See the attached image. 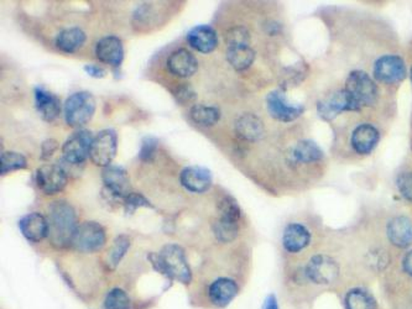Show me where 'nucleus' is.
Here are the masks:
<instances>
[{
    "label": "nucleus",
    "mask_w": 412,
    "mask_h": 309,
    "mask_svg": "<svg viewBox=\"0 0 412 309\" xmlns=\"http://www.w3.org/2000/svg\"><path fill=\"white\" fill-rule=\"evenodd\" d=\"M382 120L358 115L333 126L331 151L340 162H357L371 156L382 143Z\"/></svg>",
    "instance_id": "obj_1"
},
{
    "label": "nucleus",
    "mask_w": 412,
    "mask_h": 309,
    "mask_svg": "<svg viewBox=\"0 0 412 309\" xmlns=\"http://www.w3.org/2000/svg\"><path fill=\"white\" fill-rule=\"evenodd\" d=\"M301 263L316 291L318 288H335L343 281L342 261L329 251H312Z\"/></svg>",
    "instance_id": "obj_2"
},
{
    "label": "nucleus",
    "mask_w": 412,
    "mask_h": 309,
    "mask_svg": "<svg viewBox=\"0 0 412 309\" xmlns=\"http://www.w3.org/2000/svg\"><path fill=\"white\" fill-rule=\"evenodd\" d=\"M48 220L50 244L57 250L71 248L79 226L75 207L63 199L54 201L48 207Z\"/></svg>",
    "instance_id": "obj_3"
},
{
    "label": "nucleus",
    "mask_w": 412,
    "mask_h": 309,
    "mask_svg": "<svg viewBox=\"0 0 412 309\" xmlns=\"http://www.w3.org/2000/svg\"><path fill=\"white\" fill-rule=\"evenodd\" d=\"M320 226H317L315 218L293 219L288 221L282 229L281 234V248L286 255L293 257V261H300L310 255L313 251L312 248L316 243L317 232Z\"/></svg>",
    "instance_id": "obj_4"
},
{
    "label": "nucleus",
    "mask_w": 412,
    "mask_h": 309,
    "mask_svg": "<svg viewBox=\"0 0 412 309\" xmlns=\"http://www.w3.org/2000/svg\"><path fill=\"white\" fill-rule=\"evenodd\" d=\"M153 268L170 279H177L184 285H190L192 272L186 259L185 251L176 244L165 245L159 254L148 256Z\"/></svg>",
    "instance_id": "obj_5"
},
{
    "label": "nucleus",
    "mask_w": 412,
    "mask_h": 309,
    "mask_svg": "<svg viewBox=\"0 0 412 309\" xmlns=\"http://www.w3.org/2000/svg\"><path fill=\"white\" fill-rule=\"evenodd\" d=\"M316 112L318 117L327 123L335 121L343 114L363 115L358 103L344 88L343 84L331 88L321 98H318Z\"/></svg>",
    "instance_id": "obj_6"
},
{
    "label": "nucleus",
    "mask_w": 412,
    "mask_h": 309,
    "mask_svg": "<svg viewBox=\"0 0 412 309\" xmlns=\"http://www.w3.org/2000/svg\"><path fill=\"white\" fill-rule=\"evenodd\" d=\"M96 113L95 95L88 90H79L70 95L63 106V118L73 129H79L90 123Z\"/></svg>",
    "instance_id": "obj_7"
},
{
    "label": "nucleus",
    "mask_w": 412,
    "mask_h": 309,
    "mask_svg": "<svg viewBox=\"0 0 412 309\" xmlns=\"http://www.w3.org/2000/svg\"><path fill=\"white\" fill-rule=\"evenodd\" d=\"M265 106L270 118L281 124L295 123L301 117H304L306 110L304 104L287 98L286 92L282 88L270 90L265 98Z\"/></svg>",
    "instance_id": "obj_8"
},
{
    "label": "nucleus",
    "mask_w": 412,
    "mask_h": 309,
    "mask_svg": "<svg viewBox=\"0 0 412 309\" xmlns=\"http://www.w3.org/2000/svg\"><path fill=\"white\" fill-rule=\"evenodd\" d=\"M103 198L114 206L123 204L128 195L132 193V183L124 167L109 165L102 168Z\"/></svg>",
    "instance_id": "obj_9"
},
{
    "label": "nucleus",
    "mask_w": 412,
    "mask_h": 309,
    "mask_svg": "<svg viewBox=\"0 0 412 309\" xmlns=\"http://www.w3.org/2000/svg\"><path fill=\"white\" fill-rule=\"evenodd\" d=\"M384 238L389 246L399 251L412 248V220L405 215H393L384 224Z\"/></svg>",
    "instance_id": "obj_10"
},
{
    "label": "nucleus",
    "mask_w": 412,
    "mask_h": 309,
    "mask_svg": "<svg viewBox=\"0 0 412 309\" xmlns=\"http://www.w3.org/2000/svg\"><path fill=\"white\" fill-rule=\"evenodd\" d=\"M107 243V232L102 224L95 220H86L78 226L72 248L79 252L90 254L103 249Z\"/></svg>",
    "instance_id": "obj_11"
},
{
    "label": "nucleus",
    "mask_w": 412,
    "mask_h": 309,
    "mask_svg": "<svg viewBox=\"0 0 412 309\" xmlns=\"http://www.w3.org/2000/svg\"><path fill=\"white\" fill-rule=\"evenodd\" d=\"M95 135L88 129H78L72 132L61 148L63 154L62 160L73 166H81L87 160V157H90V145Z\"/></svg>",
    "instance_id": "obj_12"
},
{
    "label": "nucleus",
    "mask_w": 412,
    "mask_h": 309,
    "mask_svg": "<svg viewBox=\"0 0 412 309\" xmlns=\"http://www.w3.org/2000/svg\"><path fill=\"white\" fill-rule=\"evenodd\" d=\"M118 151V134L114 129L101 130L92 141L90 150V159L98 167L112 165Z\"/></svg>",
    "instance_id": "obj_13"
},
{
    "label": "nucleus",
    "mask_w": 412,
    "mask_h": 309,
    "mask_svg": "<svg viewBox=\"0 0 412 309\" xmlns=\"http://www.w3.org/2000/svg\"><path fill=\"white\" fill-rule=\"evenodd\" d=\"M35 185L46 196H55L66 188L68 173L60 163H48L36 170Z\"/></svg>",
    "instance_id": "obj_14"
},
{
    "label": "nucleus",
    "mask_w": 412,
    "mask_h": 309,
    "mask_svg": "<svg viewBox=\"0 0 412 309\" xmlns=\"http://www.w3.org/2000/svg\"><path fill=\"white\" fill-rule=\"evenodd\" d=\"M95 54L99 62L110 66L114 73L124 61V45L118 36H104L97 41Z\"/></svg>",
    "instance_id": "obj_15"
},
{
    "label": "nucleus",
    "mask_w": 412,
    "mask_h": 309,
    "mask_svg": "<svg viewBox=\"0 0 412 309\" xmlns=\"http://www.w3.org/2000/svg\"><path fill=\"white\" fill-rule=\"evenodd\" d=\"M265 123L254 113H243L234 121V132L243 143H255L265 137Z\"/></svg>",
    "instance_id": "obj_16"
},
{
    "label": "nucleus",
    "mask_w": 412,
    "mask_h": 309,
    "mask_svg": "<svg viewBox=\"0 0 412 309\" xmlns=\"http://www.w3.org/2000/svg\"><path fill=\"white\" fill-rule=\"evenodd\" d=\"M179 183L191 193L202 195L213 186V173L207 167L187 166L179 173Z\"/></svg>",
    "instance_id": "obj_17"
},
{
    "label": "nucleus",
    "mask_w": 412,
    "mask_h": 309,
    "mask_svg": "<svg viewBox=\"0 0 412 309\" xmlns=\"http://www.w3.org/2000/svg\"><path fill=\"white\" fill-rule=\"evenodd\" d=\"M166 68L175 77H192L198 71L197 57L188 48H176L166 59Z\"/></svg>",
    "instance_id": "obj_18"
},
{
    "label": "nucleus",
    "mask_w": 412,
    "mask_h": 309,
    "mask_svg": "<svg viewBox=\"0 0 412 309\" xmlns=\"http://www.w3.org/2000/svg\"><path fill=\"white\" fill-rule=\"evenodd\" d=\"M186 40L188 45L199 54H210L218 46V34L210 25H197L187 32Z\"/></svg>",
    "instance_id": "obj_19"
},
{
    "label": "nucleus",
    "mask_w": 412,
    "mask_h": 309,
    "mask_svg": "<svg viewBox=\"0 0 412 309\" xmlns=\"http://www.w3.org/2000/svg\"><path fill=\"white\" fill-rule=\"evenodd\" d=\"M34 104L36 112L41 117V119L48 123L57 119L63 110L60 98L42 87L34 88Z\"/></svg>",
    "instance_id": "obj_20"
},
{
    "label": "nucleus",
    "mask_w": 412,
    "mask_h": 309,
    "mask_svg": "<svg viewBox=\"0 0 412 309\" xmlns=\"http://www.w3.org/2000/svg\"><path fill=\"white\" fill-rule=\"evenodd\" d=\"M19 229L26 240L40 243L50 235L48 217L41 213H29L19 220Z\"/></svg>",
    "instance_id": "obj_21"
},
{
    "label": "nucleus",
    "mask_w": 412,
    "mask_h": 309,
    "mask_svg": "<svg viewBox=\"0 0 412 309\" xmlns=\"http://www.w3.org/2000/svg\"><path fill=\"white\" fill-rule=\"evenodd\" d=\"M239 286L229 277L215 279L208 287L209 301L218 308H226L237 297Z\"/></svg>",
    "instance_id": "obj_22"
},
{
    "label": "nucleus",
    "mask_w": 412,
    "mask_h": 309,
    "mask_svg": "<svg viewBox=\"0 0 412 309\" xmlns=\"http://www.w3.org/2000/svg\"><path fill=\"white\" fill-rule=\"evenodd\" d=\"M344 309H377L374 295L364 286H352L343 296Z\"/></svg>",
    "instance_id": "obj_23"
},
{
    "label": "nucleus",
    "mask_w": 412,
    "mask_h": 309,
    "mask_svg": "<svg viewBox=\"0 0 412 309\" xmlns=\"http://www.w3.org/2000/svg\"><path fill=\"white\" fill-rule=\"evenodd\" d=\"M87 35L81 28H66L55 36V46L65 54H75L84 46Z\"/></svg>",
    "instance_id": "obj_24"
},
{
    "label": "nucleus",
    "mask_w": 412,
    "mask_h": 309,
    "mask_svg": "<svg viewBox=\"0 0 412 309\" xmlns=\"http://www.w3.org/2000/svg\"><path fill=\"white\" fill-rule=\"evenodd\" d=\"M228 63L234 71L243 72L251 68L257 59V51L251 45L229 46L226 52Z\"/></svg>",
    "instance_id": "obj_25"
},
{
    "label": "nucleus",
    "mask_w": 412,
    "mask_h": 309,
    "mask_svg": "<svg viewBox=\"0 0 412 309\" xmlns=\"http://www.w3.org/2000/svg\"><path fill=\"white\" fill-rule=\"evenodd\" d=\"M221 110L215 106L195 104L190 109V118L201 128H213L221 120Z\"/></svg>",
    "instance_id": "obj_26"
},
{
    "label": "nucleus",
    "mask_w": 412,
    "mask_h": 309,
    "mask_svg": "<svg viewBox=\"0 0 412 309\" xmlns=\"http://www.w3.org/2000/svg\"><path fill=\"white\" fill-rule=\"evenodd\" d=\"M217 210H218V218L222 219L232 220L239 223L243 213L240 208L239 203L230 195H223L217 199Z\"/></svg>",
    "instance_id": "obj_27"
},
{
    "label": "nucleus",
    "mask_w": 412,
    "mask_h": 309,
    "mask_svg": "<svg viewBox=\"0 0 412 309\" xmlns=\"http://www.w3.org/2000/svg\"><path fill=\"white\" fill-rule=\"evenodd\" d=\"M239 230V223H237V221L218 218L213 223V234H215V239L223 244L234 241L235 239L238 238Z\"/></svg>",
    "instance_id": "obj_28"
},
{
    "label": "nucleus",
    "mask_w": 412,
    "mask_h": 309,
    "mask_svg": "<svg viewBox=\"0 0 412 309\" xmlns=\"http://www.w3.org/2000/svg\"><path fill=\"white\" fill-rule=\"evenodd\" d=\"M130 239L128 235H118L117 238L114 239L113 244L110 246V249L108 250L107 263L110 270H115L118 268L120 261L123 260V257L126 255L128 250L130 248Z\"/></svg>",
    "instance_id": "obj_29"
},
{
    "label": "nucleus",
    "mask_w": 412,
    "mask_h": 309,
    "mask_svg": "<svg viewBox=\"0 0 412 309\" xmlns=\"http://www.w3.org/2000/svg\"><path fill=\"white\" fill-rule=\"evenodd\" d=\"M28 168V160L24 154L15 151H4L0 154V173L6 176L12 171H20Z\"/></svg>",
    "instance_id": "obj_30"
},
{
    "label": "nucleus",
    "mask_w": 412,
    "mask_h": 309,
    "mask_svg": "<svg viewBox=\"0 0 412 309\" xmlns=\"http://www.w3.org/2000/svg\"><path fill=\"white\" fill-rule=\"evenodd\" d=\"M156 17H157V12H156L155 4L151 1L140 3L133 12L134 25L140 29L154 24V21L157 20Z\"/></svg>",
    "instance_id": "obj_31"
},
{
    "label": "nucleus",
    "mask_w": 412,
    "mask_h": 309,
    "mask_svg": "<svg viewBox=\"0 0 412 309\" xmlns=\"http://www.w3.org/2000/svg\"><path fill=\"white\" fill-rule=\"evenodd\" d=\"M132 301L124 290L119 287L112 288L104 299V309H130Z\"/></svg>",
    "instance_id": "obj_32"
},
{
    "label": "nucleus",
    "mask_w": 412,
    "mask_h": 309,
    "mask_svg": "<svg viewBox=\"0 0 412 309\" xmlns=\"http://www.w3.org/2000/svg\"><path fill=\"white\" fill-rule=\"evenodd\" d=\"M395 185L401 198L406 202L412 203V166L401 168L396 175Z\"/></svg>",
    "instance_id": "obj_33"
},
{
    "label": "nucleus",
    "mask_w": 412,
    "mask_h": 309,
    "mask_svg": "<svg viewBox=\"0 0 412 309\" xmlns=\"http://www.w3.org/2000/svg\"><path fill=\"white\" fill-rule=\"evenodd\" d=\"M224 41L227 43V48L237 45H251V31L243 25H234L224 32Z\"/></svg>",
    "instance_id": "obj_34"
},
{
    "label": "nucleus",
    "mask_w": 412,
    "mask_h": 309,
    "mask_svg": "<svg viewBox=\"0 0 412 309\" xmlns=\"http://www.w3.org/2000/svg\"><path fill=\"white\" fill-rule=\"evenodd\" d=\"M121 206L124 209V215H128V217L134 215L139 208H154V206L151 204L149 199L141 193H137V192H132L130 195H128L124 198Z\"/></svg>",
    "instance_id": "obj_35"
},
{
    "label": "nucleus",
    "mask_w": 412,
    "mask_h": 309,
    "mask_svg": "<svg viewBox=\"0 0 412 309\" xmlns=\"http://www.w3.org/2000/svg\"><path fill=\"white\" fill-rule=\"evenodd\" d=\"M159 148V140L157 137H144L141 141V146L139 150V160L144 163H150L155 160L156 152Z\"/></svg>",
    "instance_id": "obj_36"
},
{
    "label": "nucleus",
    "mask_w": 412,
    "mask_h": 309,
    "mask_svg": "<svg viewBox=\"0 0 412 309\" xmlns=\"http://www.w3.org/2000/svg\"><path fill=\"white\" fill-rule=\"evenodd\" d=\"M173 97L179 104H187L197 99V92L190 83H181L173 90Z\"/></svg>",
    "instance_id": "obj_37"
},
{
    "label": "nucleus",
    "mask_w": 412,
    "mask_h": 309,
    "mask_svg": "<svg viewBox=\"0 0 412 309\" xmlns=\"http://www.w3.org/2000/svg\"><path fill=\"white\" fill-rule=\"evenodd\" d=\"M394 274L405 279H412V248L402 254L400 261L395 268Z\"/></svg>",
    "instance_id": "obj_38"
},
{
    "label": "nucleus",
    "mask_w": 412,
    "mask_h": 309,
    "mask_svg": "<svg viewBox=\"0 0 412 309\" xmlns=\"http://www.w3.org/2000/svg\"><path fill=\"white\" fill-rule=\"evenodd\" d=\"M262 28H263L264 34L269 37H279L284 35V31H285L284 23L276 18L265 19Z\"/></svg>",
    "instance_id": "obj_39"
},
{
    "label": "nucleus",
    "mask_w": 412,
    "mask_h": 309,
    "mask_svg": "<svg viewBox=\"0 0 412 309\" xmlns=\"http://www.w3.org/2000/svg\"><path fill=\"white\" fill-rule=\"evenodd\" d=\"M59 149V143L55 139H48L41 143L40 149V160L46 161L54 156L55 152Z\"/></svg>",
    "instance_id": "obj_40"
},
{
    "label": "nucleus",
    "mask_w": 412,
    "mask_h": 309,
    "mask_svg": "<svg viewBox=\"0 0 412 309\" xmlns=\"http://www.w3.org/2000/svg\"><path fill=\"white\" fill-rule=\"evenodd\" d=\"M84 72L92 78H96V79H101L107 76V72L102 67L96 65H86L84 67Z\"/></svg>",
    "instance_id": "obj_41"
},
{
    "label": "nucleus",
    "mask_w": 412,
    "mask_h": 309,
    "mask_svg": "<svg viewBox=\"0 0 412 309\" xmlns=\"http://www.w3.org/2000/svg\"><path fill=\"white\" fill-rule=\"evenodd\" d=\"M262 309H279V303H277V299L275 297V295H269L268 297L265 298Z\"/></svg>",
    "instance_id": "obj_42"
},
{
    "label": "nucleus",
    "mask_w": 412,
    "mask_h": 309,
    "mask_svg": "<svg viewBox=\"0 0 412 309\" xmlns=\"http://www.w3.org/2000/svg\"><path fill=\"white\" fill-rule=\"evenodd\" d=\"M410 78H411V82H412V66H411V68H410Z\"/></svg>",
    "instance_id": "obj_43"
}]
</instances>
